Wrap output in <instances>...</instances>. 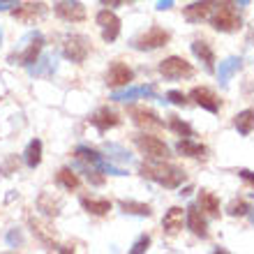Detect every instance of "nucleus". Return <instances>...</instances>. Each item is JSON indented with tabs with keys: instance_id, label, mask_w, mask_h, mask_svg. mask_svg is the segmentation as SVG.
<instances>
[{
	"instance_id": "obj_1",
	"label": "nucleus",
	"mask_w": 254,
	"mask_h": 254,
	"mask_svg": "<svg viewBox=\"0 0 254 254\" xmlns=\"http://www.w3.org/2000/svg\"><path fill=\"white\" fill-rule=\"evenodd\" d=\"M141 174L146 176V178H150V181L164 185V188H178L183 183V178H185V174H183L181 169L174 167V164H167L164 160L146 162L141 167Z\"/></svg>"
},
{
	"instance_id": "obj_2",
	"label": "nucleus",
	"mask_w": 254,
	"mask_h": 254,
	"mask_svg": "<svg viewBox=\"0 0 254 254\" xmlns=\"http://www.w3.org/2000/svg\"><path fill=\"white\" fill-rule=\"evenodd\" d=\"M210 21H213L215 30H222V33H234L241 28V14L236 12V7L231 0H224V2H217L210 14Z\"/></svg>"
},
{
	"instance_id": "obj_3",
	"label": "nucleus",
	"mask_w": 254,
	"mask_h": 254,
	"mask_svg": "<svg viewBox=\"0 0 254 254\" xmlns=\"http://www.w3.org/2000/svg\"><path fill=\"white\" fill-rule=\"evenodd\" d=\"M42 47H44V37H42L40 33L26 35L23 42H21V49L14 56H9V63H14V65L19 63V65H23V67H30L33 63H37Z\"/></svg>"
},
{
	"instance_id": "obj_4",
	"label": "nucleus",
	"mask_w": 254,
	"mask_h": 254,
	"mask_svg": "<svg viewBox=\"0 0 254 254\" xmlns=\"http://www.w3.org/2000/svg\"><path fill=\"white\" fill-rule=\"evenodd\" d=\"M134 143H136V148L146 155L148 160H167V157H169L167 143H164L162 139H157V136H153L150 132L134 136Z\"/></svg>"
},
{
	"instance_id": "obj_5",
	"label": "nucleus",
	"mask_w": 254,
	"mask_h": 254,
	"mask_svg": "<svg viewBox=\"0 0 254 254\" xmlns=\"http://www.w3.org/2000/svg\"><path fill=\"white\" fill-rule=\"evenodd\" d=\"M160 74L169 81H178V79H188L194 74V67L190 65L185 58H178V56H171L167 61L160 63Z\"/></svg>"
},
{
	"instance_id": "obj_6",
	"label": "nucleus",
	"mask_w": 254,
	"mask_h": 254,
	"mask_svg": "<svg viewBox=\"0 0 254 254\" xmlns=\"http://www.w3.org/2000/svg\"><path fill=\"white\" fill-rule=\"evenodd\" d=\"M88 51H90V44H88V40L83 35H72V37H67L65 44H63V56L72 63H83Z\"/></svg>"
},
{
	"instance_id": "obj_7",
	"label": "nucleus",
	"mask_w": 254,
	"mask_h": 254,
	"mask_svg": "<svg viewBox=\"0 0 254 254\" xmlns=\"http://www.w3.org/2000/svg\"><path fill=\"white\" fill-rule=\"evenodd\" d=\"M97 26L102 28V37L104 42H116L121 35V19L116 16L109 7H104L102 12H97Z\"/></svg>"
},
{
	"instance_id": "obj_8",
	"label": "nucleus",
	"mask_w": 254,
	"mask_h": 254,
	"mask_svg": "<svg viewBox=\"0 0 254 254\" xmlns=\"http://www.w3.org/2000/svg\"><path fill=\"white\" fill-rule=\"evenodd\" d=\"M169 42V33L162 30V28H150L148 33H143L139 40L134 42V47L139 51H153V49H160V47H167Z\"/></svg>"
},
{
	"instance_id": "obj_9",
	"label": "nucleus",
	"mask_w": 254,
	"mask_h": 254,
	"mask_svg": "<svg viewBox=\"0 0 254 254\" xmlns=\"http://www.w3.org/2000/svg\"><path fill=\"white\" fill-rule=\"evenodd\" d=\"M56 14H58L63 21L79 23V21L86 19V7L81 5L79 0H61V2L56 5Z\"/></svg>"
},
{
	"instance_id": "obj_10",
	"label": "nucleus",
	"mask_w": 254,
	"mask_h": 254,
	"mask_svg": "<svg viewBox=\"0 0 254 254\" xmlns=\"http://www.w3.org/2000/svg\"><path fill=\"white\" fill-rule=\"evenodd\" d=\"M129 116H132V121L136 127H141V129H146V132H150V129H160L164 123L157 118V114L155 111H150V109L146 107H136L129 111Z\"/></svg>"
},
{
	"instance_id": "obj_11",
	"label": "nucleus",
	"mask_w": 254,
	"mask_h": 254,
	"mask_svg": "<svg viewBox=\"0 0 254 254\" xmlns=\"http://www.w3.org/2000/svg\"><path fill=\"white\" fill-rule=\"evenodd\" d=\"M215 0H199V2H194V5L185 7L183 9V16L190 21V23H199V21H206L210 19V14L215 9Z\"/></svg>"
},
{
	"instance_id": "obj_12",
	"label": "nucleus",
	"mask_w": 254,
	"mask_h": 254,
	"mask_svg": "<svg viewBox=\"0 0 254 254\" xmlns=\"http://www.w3.org/2000/svg\"><path fill=\"white\" fill-rule=\"evenodd\" d=\"M134 79V72L129 69L127 65L123 63H114L109 67V74H107V83L111 88H121V86H129Z\"/></svg>"
},
{
	"instance_id": "obj_13",
	"label": "nucleus",
	"mask_w": 254,
	"mask_h": 254,
	"mask_svg": "<svg viewBox=\"0 0 254 254\" xmlns=\"http://www.w3.org/2000/svg\"><path fill=\"white\" fill-rule=\"evenodd\" d=\"M196 104H199L201 109H206V111H210V114H217L220 111V97L210 90V88H194L192 95H190Z\"/></svg>"
},
{
	"instance_id": "obj_14",
	"label": "nucleus",
	"mask_w": 254,
	"mask_h": 254,
	"mask_svg": "<svg viewBox=\"0 0 254 254\" xmlns=\"http://www.w3.org/2000/svg\"><path fill=\"white\" fill-rule=\"evenodd\" d=\"M185 220H188V210H183V208H171V210L164 215L162 227H164V231H167L169 236H176V234H181Z\"/></svg>"
},
{
	"instance_id": "obj_15",
	"label": "nucleus",
	"mask_w": 254,
	"mask_h": 254,
	"mask_svg": "<svg viewBox=\"0 0 254 254\" xmlns=\"http://www.w3.org/2000/svg\"><path fill=\"white\" fill-rule=\"evenodd\" d=\"M44 14H47V7L42 5V2H30V5L16 7L12 12V16L19 21H26V23H33L35 19H42Z\"/></svg>"
},
{
	"instance_id": "obj_16",
	"label": "nucleus",
	"mask_w": 254,
	"mask_h": 254,
	"mask_svg": "<svg viewBox=\"0 0 254 254\" xmlns=\"http://www.w3.org/2000/svg\"><path fill=\"white\" fill-rule=\"evenodd\" d=\"M155 95V88L153 86H139V88H127L125 90H116L114 95H111V100L116 102H132L136 100V97H153Z\"/></svg>"
},
{
	"instance_id": "obj_17",
	"label": "nucleus",
	"mask_w": 254,
	"mask_h": 254,
	"mask_svg": "<svg viewBox=\"0 0 254 254\" xmlns=\"http://www.w3.org/2000/svg\"><path fill=\"white\" fill-rule=\"evenodd\" d=\"M90 123H93L100 132H107V129H111V127L121 125V118H118V114H114L111 109H100V111L90 118Z\"/></svg>"
},
{
	"instance_id": "obj_18",
	"label": "nucleus",
	"mask_w": 254,
	"mask_h": 254,
	"mask_svg": "<svg viewBox=\"0 0 254 254\" xmlns=\"http://www.w3.org/2000/svg\"><path fill=\"white\" fill-rule=\"evenodd\" d=\"M188 227L194 236H199V238H206L208 236V227H206V220H203V215H201L199 208H188Z\"/></svg>"
},
{
	"instance_id": "obj_19",
	"label": "nucleus",
	"mask_w": 254,
	"mask_h": 254,
	"mask_svg": "<svg viewBox=\"0 0 254 254\" xmlns=\"http://www.w3.org/2000/svg\"><path fill=\"white\" fill-rule=\"evenodd\" d=\"M192 54L199 58L203 65H206V69L208 72H213V63H215V54H213V49H210V44L208 42H201V40H196L192 44Z\"/></svg>"
},
{
	"instance_id": "obj_20",
	"label": "nucleus",
	"mask_w": 254,
	"mask_h": 254,
	"mask_svg": "<svg viewBox=\"0 0 254 254\" xmlns=\"http://www.w3.org/2000/svg\"><path fill=\"white\" fill-rule=\"evenodd\" d=\"M199 208L206 215H210V217H217V215H220V201H217V196H215L213 192H208V190H201L199 192Z\"/></svg>"
},
{
	"instance_id": "obj_21",
	"label": "nucleus",
	"mask_w": 254,
	"mask_h": 254,
	"mask_svg": "<svg viewBox=\"0 0 254 254\" xmlns=\"http://www.w3.org/2000/svg\"><path fill=\"white\" fill-rule=\"evenodd\" d=\"M81 206L93 215H107L109 210H111V201L95 199V196H83V199H81Z\"/></svg>"
},
{
	"instance_id": "obj_22",
	"label": "nucleus",
	"mask_w": 254,
	"mask_h": 254,
	"mask_svg": "<svg viewBox=\"0 0 254 254\" xmlns=\"http://www.w3.org/2000/svg\"><path fill=\"white\" fill-rule=\"evenodd\" d=\"M238 69H241V58H227L224 63H220V72H217V79H220L222 86H227L229 79H231V76H234Z\"/></svg>"
},
{
	"instance_id": "obj_23",
	"label": "nucleus",
	"mask_w": 254,
	"mask_h": 254,
	"mask_svg": "<svg viewBox=\"0 0 254 254\" xmlns=\"http://www.w3.org/2000/svg\"><path fill=\"white\" fill-rule=\"evenodd\" d=\"M176 150H178L181 155H188V157H203V155H206V148L201 146V143H194L190 136H185L183 141H178Z\"/></svg>"
},
{
	"instance_id": "obj_24",
	"label": "nucleus",
	"mask_w": 254,
	"mask_h": 254,
	"mask_svg": "<svg viewBox=\"0 0 254 254\" xmlns=\"http://www.w3.org/2000/svg\"><path fill=\"white\" fill-rule=\"evenodd\" d=\"M56 56H44V58H37V65L30 67V74L35 76H49V74L56 72Z\"/></svg>"
},
{
	"instance_id": "obj_25",
	"label": "nucleus",
	"mask_w": 254,
	"mask_h": 254,
	"mask_svg": "<svg viewBox=\"0 0 254 254\" xmlns=\"http://www.w3.org/2000/svg\"><path fill=\"white\" fill-rule=\"evenodd\" d=\"M40 162H42V141L33 139L26 148V164L30 169H35V167H40Z\"/></svg>"
},
{
	"instance_id": "obj_26",
	"label": "nucleus",
	"mask_w": 254,
	"mask_h": 254,
	"mask_svg": "<svg viewBox=\"0 0 254 254\" xmlns=\"http://www.w3.org/2000/svg\"><path fill=\"white\" fill-rule=\"evenodd\" d=\"M236 129L241 134H252L254 132V111L248 109V111H241L236 116Z\"/></svg>"
},
{
	"instance_id": "obj_27",
	"label": "nucleus",
	"mask_w": 254,
	"mask_h": 254,
	"mask_svg": "<svg viewBox=\"0 0 254 254\" xmlns=\"http://www.w3.org/2000/svg\"><path fill=\"white\" fill-rule=\"evenodd\" d=\"M58 183H61L65 190H76L79 188V176L74 174L72 169H61V171H58Z\"/></svg>"
},
{
	"instance_id": "obj_28",
	"label": "nucleus",
	"mask_w": 254,
	"mask_h": 254,
	"mask_svg": "<svg viewBox=\"0 0 254 254\" xmlns=\"http://www.w3.org/2000/svg\"><path fill=\"white\" fill-rule=\"evenodd\" d=\"M125 213H132V215H150V206L146 203H136V201H123L121 203Z\"/></svg>"
},
{
	"instance_id": "obj_29",
	"label": "nucleus",
	"mask_w": 254,
	"mask_h": 254,
	"mask_svg": "<svg viewBox=\"0 0 254 254\" xmlns=\"http://www.w3.org/2000/svg\"><path fill=\"white\" fill-rule=\"evenodd\" d=\"M171 129H174L176 134H181V136H192V134H194L192 127H190L188 123H183L181 118H176V116L171 118Z\"/></svg>"
},
{
	"instance_id": "obj_30",
	"label": "nucleus",
	"mask_w": 254,
	"mask_h": 254,
	"mask_svg": "<svg viewBox=\"0 0 254 254\" xmlns=\"http://www.w3.org/2000/svg\"><path fill=\"white\" fill-rule=\"evenodd\" d=\"M167 100L171 102V104H178V107H185V104H188V97H185L183 93H178V90H169Z\"/></svg>"
},
{
	"instance_id": "obj_31",
	"label": "nucleus",
	"mask_w": 254,
	"mask_h": 254,
	"mask_svg": "<svg viewBox=\"0 0 254 254\" xmlns=\"http://www.w3.org/2000/svg\"><path fill=\"white\" fill-rule=\"evenodd\" d=\"M229 213H231V215H245V213H248V203H245V201L231 203V208H229Z\"/></svg>"
},
{
	"instance_id": "obj_32",
	"label": "nucleus",
	"mask_w": 254,
	"mask_h": 254,
	"mask_svg": "<svg viewBox=\"0 0 254 254\" xmlns=\"http://www.w3.org/2000/svg\"><path fill=\"white\" fill-rule=\"evenodd\" d=\"M148 245H150V238H148V236H143V238H141V241L132 248V254H141V252H146Z\"/></svg>"
},
{
	"instance_id": "obj_33",
	"label": "nucleus",
	"mask_w": 254,
	"mask_h": 254,
	"mask_svg": "<svg viewBox=\"0 0 254 254\" xmlns=\"http://www.w3.org/2000/svg\"><path fill=\"white\" fill-rule=\"evenodd\" d=\"M21 0H0V12L2 9H12V7H16Z\"/></svg>"
},
{
	"instance_id": "obj_34",
	"label": "nucleus",
	"mask_w": 254,
	"mask_h": 254,
	"mask_svg": "<svg viewBox=\"0 0 254 254\" xmlns=\"http://www.w3.org/2000/svg\"><path fill=\"white\" fill-rule=\"evenodd\" d=\"M241 178H243V181H248V183H252V185H254V174H252V171H248V169H243V171H241Z\"/></svg>"
},
{
	"instance_id": "obj_35",
	"label": "nucleus",
	"mask_w": 254,
	"mask_h": 254,
	"mask_svg": "<svg viewBox=\"0 0 254 254\" xmlns=\"http://www.w3.org/2000/svg\"><path fill=\"white\" fill-rule=\"evenodd\" d=\"M171 5H174V0H160V2H157V9H162V12H164V9H169Z\"/></svg>"
},
{
	"instance_id": "obj_36",
	"label": "nucleus",
	"mask_w": 254,
	"mask_h": 254,
	"mask_svg": "<svg viewBox=\"0 0 254 254\" xmlns=\"http://www.w3.org/2000/svg\"><path fill=\"white\" fill-rule=\"evenodd\" d=\"M125 0H102V5L104 7H118V5H123Z\"/></svg>"
},
{
	"instance_id": "obj_37",
	"label": "nucleus",
	"mask_w": 254,
	"mask_h": 254,
	"mask_svg": "<svg viewBox=\"0 0 254 254\" xmlns=\"http://www.w3.org/2000/svg\"><path fill=\"white\" fill-rule=\"evenodd\" d=\"M0 47H2V28H0Z\"/></svg>"
},
{
	"instance_id": "obj_38",
	"label": "nucleus",
	"mask_w": 254,
	"mask_h": 254,
	"mask_svg": "<svg viewBox=\"0 0 254 254\" xmlns=\"http://www.w3.org/2000/svg\"><path fill=\"white\" fill-rule=\"evenodd\" d=\"M241 2H248V0H241Z\"/></svg>"
}]
</instances>
